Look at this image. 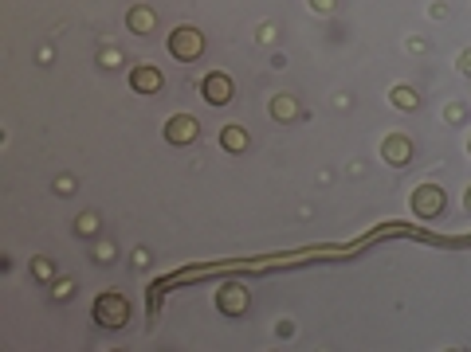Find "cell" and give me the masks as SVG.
Here are the masks:
<instances>
[{"mask_svg":"<svg viewBox=\"0 0 471 352\" xmlns=\"http://www.w3.org/2000/svg\"><path fill=\"white\" fill-rule=\"evenodd\" d=\"M126 317H130V302L122 293H102L99 302H94V321L106 325V329H122Z\"/></svg>","mask_w":471,"mask_h":352,"instance_id":"1","label":"cell"},{"mask_svg":"<svg viewBox=\"0 0 471 352\" xmlns=\"http://www.w3.org/2000/svg\"><path fill=\"white\" fill-rule=\"evenodd\" d=\"M169 51L181 59V63H192V59L204 51V36L197 28H177L169 36Z\"/></svg>","mask_w":471,"mask_h":352,"instance_id":"2","label":"cell"},{"mask_svg":"<svg viewBox=\"0 0 471 352\" xmlns=\"http://www.w3.org/2000/svg\"><path fill=\"white\" fill-rule=\"evenodd\" d=\"M197 133H201V126H197V117H189V114L169 117V126H165V141H169V145H189V141H197Z\"/></svg>","mask_w":471,"mask_h":352,"instance_id":"3","label":"cell"},{"mask_svg":"<svg viewBox=\"0 0 471 352\" xmlns=\"http://www.w3.org/2000/svg\"><path fill=\"white\" fill-rule=\"evenodd\" d=\"M412 212L421 215V219H428V215H440L444 212V192L440 188H421V192L412 196Z\"/></svg>","mask_w":471,"mask_h":352,"instance_id":"4","label":"cell"},{"mask_svg":"<svg viewBox=\"0 0 471 352\" xmlns=\"http://www.w3.org/2000/svg\"><path fill=\"white\" fill-rule=\"evenodd\" d=\"M130 87L138 90V94H157V90L165 87V78H161V71H157V67H134Z\"/></svg>","mask_w":471,"mask_h":352,"instance_id":"5","label":"cell"},{"mask_svg":"<svg viewBox=\"0 0 471 352\" xmlns=\"http://www.w3.org/2000/svg\"><path fill=\"white\" fill-rule=\"evenodd\" d=\"M204 98H209L212 106L232 102V78L228 75H209V78H204Z\"/></svg>","mask_w":471,"mask_h":352,"instance_id":"6","label":"cell"},{"mask_svg":"<svg viewBox=\"0 0 471 352\" xmlns=\"http://www.w3.org/2000/svg\"><path fill=\"white\" fill-rule=\"evenodd\" d=\"M244 305H248V290H244L240 282H232V286H224V290H220V309H224V313L240 317Z\"/></svg>","mask_w":471,"mask_h":352,"instance_id":"7","label":"cell"},{"mask_svg":"<svg viewBox=\"0 0 471 352\" xmlns=\"http://www.w3.org/2000/svg\"><path fill=\"white\" fill-rule=\"evenodd\" d=\"M409 141H405V137H389V141H385V156H389L393 165H405V161H409Z\"/></svg>","mask_w":471,"mask_h":352,"instance_id":"8","label":"cell"},{"mask_svg":"<svg viewBox=\"0 0 471 352\" xmlns=\"http://www.w3.org/2000/svg\"><path fill=\"white\" fill-rule=\"evenodd\" d=\"M244 145H248V133H244L240 126H228V129H224V149H232V153H240Z\"/></svg>","mask_w":471,"mask_h":352,"instance_id":"9","label":"cell"},{"mask_svg":"<svg viewBox=\"0 0 471 352\" xmlns=\"http://www.w3.org/2000/svg\"><path fill=\"white\" fill-rule=\"evenodd\" d=\"M130 28L134 31H150L153 28V12L150 8H134L130 12Z\"/></svg>","mask_w":471,"mask_h":352,"instance_id":"10","label":"cell"},{"mask_svg":"<svg viewBox=\"0 0 471 352\" xmlns=\"http://www.w3.org/2000/svg\"><path fill=\"white\" fill-rule=\"evenodd\" d=\"M295 98H275V102H271V114L275 117H295Z\"/></svg>","mask_w":471,"mask_h":352,"instance_id":"11","label":"cell"},{"mask_svg":"<svg viewBox=\"0 0 471 352\" xmlns=\"http://www.w3.org/2000/svg\"><path fill=\"white\" fill-rule=\"evenodd\" d=\"M393 102H397V106H416V94H412V90L409 87H401V90H397V94H393Z\"/></svg>","mask_w":471,"mask_h":352,"instance_id":"12","label":"cell"},{"mask_svg":"<svg viewBox=\"0 0 471 352\" xmlns=\"http://www.w3.org/2000/svg\"><path fill=\"white\" fill-rule=\"evenodd\" d=\"M94 227H99V219H94V215H83L79 231H83V235H90V231H94Z\"/></svg>","mask_w":471,"mask_h":352,"instance_id":"13","label":"cell"},{"mask_svg":"<svg viewBox=\"0 0 471 352\" xmlns=\"http://www.w3.org/2000/svg\"><path fill=\"white\" fill-rule=\"evenodd\" d=\"M468 207H471V192H468Z\"/></svg>","mask_w":471,"mask_h":352,"instance_id":"14","label":"cell"}]
</instances>
